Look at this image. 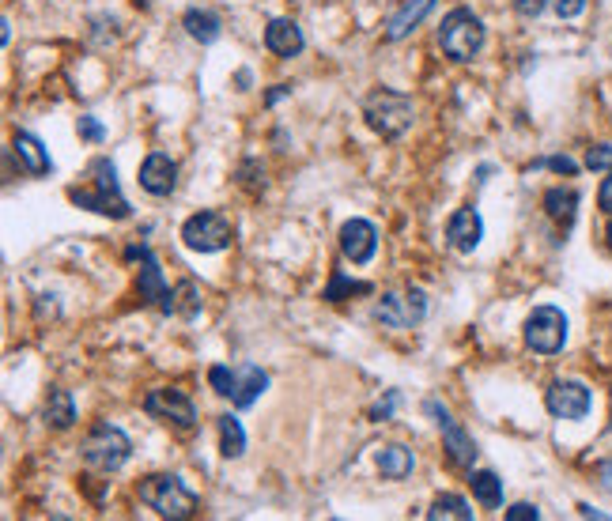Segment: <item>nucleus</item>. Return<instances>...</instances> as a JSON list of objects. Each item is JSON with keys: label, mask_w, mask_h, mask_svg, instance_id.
Here are the masks:
<instances>
[{"label": "nucleus", "mask_w": 612, "mask_h": 521, "mask_svg": "<svg viewBox=\"0 0 612 521\" xmlns=\"http://www.w3.org/2000/svg\"><path fill=\"white\" fill-rule=\"evenodd\" d=\"M12 152L27 163V174H34V178H42V174H50L53 163L50 155H46V148H42V140L31 133H16V140H12Z\"/></svg>", "instance_id": "aec40b11"}, {"label": "nucleus", "mask_w": 612, "mask_h": 521, "mask_svg": "<svg viewBox=\"0 0 612 521\" xmlns=\"http://www.w3.org/2000/svg\"><path fill=\"white\" fill-rule=\"evenodd\" d=\"M427 314V295L420 287H408L405 295H382V303L374 306V318L390 329H408L420 325Z\"/></svg>", "instance_id": "9b49d317"}, {"label": "nucleus", "mask_w": 612, "mask_h": 521, "mask_svg": "<svg viewBox=\"0 0 612 521\" xmlns=\"http://www.w3.org/2000/svg\"><path fill=\"white\" fill-rule=\"evenodd\" d=\"M284 95H291V87H288V84H276V87L269 91V95H265V106H276V102L284 99Z\"/></svg>", "instance_id": "e433bc0d"}, {"label": "nucleus", "mask_w": 612, "mask_h": 521, "mask_svg": "<svg viewBox=\"0 0 612 521\" xmlns=\"http://www.w3.org/2000/svg\"><path fill=\"white\" fill-rule=\"evenodd\" d=\"M231 219L223 212H197L182 223V242H186L193 253H220L231 246Z\"/></svg>", "instance_id": "6e6552de"}, {"label": "nucleus", "mask_w": 612, "mask_h": 521, "mask_svg": "<svg viewBox=\"0 0 612 521\" xmlns=\"http://www.w3.org/2000/svg\"><path fill=\"white\" fill-rule=\"evenodd\" d=\"M265 46H269L276 57H299L306 46L303 31H299V23L295 19H272L269 27H265Z\"/></svg>", "instance_id": "f3484780"}, {"label": "nucleus", "mask_w": 612, "mask_h": 521, "mask_svg": "<svg viewBox=\"0 0 612 521\" xmlns=\"http://www.w3.org/2000/svg\"><path fill=\"white\" fill-rule=\"evenodd\" d=\"M140 185L152 193V197H170L174 185H178V167L174 159L163 152H152L144 163H140Z\"/></svg>", "instance_id": "2eb2a0df"}, {"label": "nucleus", "mask_w": 612, "mask_h": 521, "mask_svg": "<svg viewBox=\"0 0 612 521\" xmlns=\"http://www.w3.org/2000/svg\"><path fill=\"white\" fill-rule=\"evenodd\" d=\"M208 386L216 389L220 397H231V404L235 408H250V404L265 393V386H269V374L257 367V363H242V367H216L208 370Z\"/></svg>", "instance_id": "423d86ee"}, {"label": "nucleus", "mask_w": 612, "mask_h": 521, "mask_svg": "<svg viewBox=\"0 0 612 521\" xmlns=\"http://www.w3.org/2000/svg\"><path fill=\"white\" fill-rule=\"evenodd\" d=\"M427 518L431 521H473V510L469 503L461 499V495H439L431 510H427Z\"/></svg>", "instance_id": "a878e982"}, {"label": "nucleus", "mask_w": 612, "mask_h": 521, "mask_svg": "<svg viewBox=\"0 0 612 521\" xmlns=\"http://www.w3.org/2000/svg\"><path fill=\"white\" fill-rule=\"evenodd\" d=\"M378 250V231H374L371 219H348L340 227V253L352 261V265H367Z\"/></svg>", "instance_id": "4468645a"}, {"label": "nucleus", "mask_w": 612, "mask_h": 521, "mask_svg": "<svg viewBox=\"0 0 612 521\" xmlns=\"http://www.w3.org/2000/svg\"><path fill=\"white\" fill-rule=\"evenodd\" d=\"M427 412L435 416L442 431V446H446V457H450V465H458V469H473L476 461V442L469 438V431L461 427L454 416H450V408H442L439 401H427Z\"/></svg>", "instance_id": "9d476101"}, {"label": "nucleus", "mask_w": 612, "mask_h": 521, "mask_svg": "<svg viewBox=\"0 0 612 521\" xmlns=\"http://www.w3.org/2000/svg\"><path fill=\"white\" fill-rule=\"evenodd\" d=\"M416 465V457L408 446H386V450H378V472L386 476V480H405L408 472Z\"/></svg>", "instance_id": "4be33fe9"}, {"label": "nucleus", "mask_w": 612, "mask_h": 521, "mask_svg": "<svg viewBox=\"0 0 612 521\" xmlns=\"http://www.w3.org/2000/svg\"><path fill=\"white\" fill-rule=\"evenodd\" d=\"M544 404L556 420H582L590 412V389L582 382H552Z\"/></svg>", "instance_id": "ddd939ff"}, {"label": "nucleus", "mask_w": 612, "mask_h": 521, "mask_svg": "<svg viewBox=\"0 0 612 521\" xmlns=\"http://www.w3.org/2000/svg\"><path fill=\"white\" fill-rule=\"evenodd\" d=\"M597 208L605 212V219H612V170H609V178L601 182V189H597Z\"/></svg>", "instance_id": "f704fd0d"}, {"label": "nucleus", "mask_w": 612, "mask_h": 521, "mask_svg": "<svg viewBox=\"0 0 612 521\" xmlns=\"http://www.w3.org/2000/svg\"><path fill=\"white\" fill-rule=\"evenodd\" d=\"M578 514H582V518H605V514H601V510H594V506H578Z\"/></svg>", "instance_id": "58836bf2"}, {"label": "nucleus", "mask_w": 612, "mask_h": 521, "mask_svg": "<svg viewBox=\"0 0 612 521\" xmlns=\"http://www.w3.org/2000/svg\"><path fill=\"white\" fill-rule=\"evenodd\" d=\"M68 201L76 204V208H91V212H99V216H110V219H129L133 216V208L129 201L121 197L118 189V170L114 163L99 155L95 163H91V185H76V189H68Z\"/></svg>", "instance_id": "f257e3e1"}, {"label": "nucleus", "mask_w": 612, "mask_h": 521, "mask_svg": "<svg viewBox=\"0 0 612 521\" xmlns=\"http://www.w3.org/2000/svg\"><path fill=\"white\" fill-rule=\"evenodd\" d=\"M469 488H473L476 503H480V506H488V510L503 506V480H499L495 472H488V469L473 472V469H469Z\"/></svg>", "instance_id": "412c9836"}, {"label": "nucleus", "mask_w": 612, "mask_h": 521, "mask_svg": "<svg viewBox=\"0 0 612 521\" xmlns=\"http://www.w3.org/2000/svg\"><path fill=\"white\" fill-rule=\"evenodd\" d=\"M586 167H590V170H612V148H609V144H594V148L586 152Z\"/></svg>", "instance_id": "c85d7f7f"}, {"label": "nucleus", "mask_w": 612, "mask_h": 521, "mask_svg": "<svg viewBox=\"0 0 612 521\" xmlns=\"http://www.w3.org/2000/svg\"><path fill=\"white\" fill-rule=\"evenodd\" d=\"M526 348L537 355H556L567 344V318H563L560 306H537L526 318Z\"/></svg>", "instance_id": "0eeeda50"}, {"label": "nucleus", "mask_w": 612, "mask_h": 521, "mask_svg": "<svg viewBox=\"0 0 612 521\" xmlns=\"http://www.w3.org/2000/svg\"><path fill=\"white\" fill-rule=\"evenodd\" d=\"M446 238L458 253H473L484 238V219L476 216V208H458L446 219Z\"/></svg>", "instance_id": "dca6fc26"}, {"label": "nucleus", "mask_w": 612, "mask_h": 521, "mask_svg": "<svg viewBox=\"0 0 612 521\" xmlns=\"http://www.w3.org/2000/svg\"><path fill=\"white\" fill-rule=\"evenodd\" d=\"M129 257H140V299L148 306H159L163 314H174V291L163 284V272H159V261L152 257L148 246H133Z\"/></svg>", "instance_id": "f8f14e48"}, {"label": "nucleus", "mask_w": 612, "mask_h": 521, "mask_svg": "<svg viewBox=\"0 0 612 521\" xmlns=\"http://www.w3.org/2000/svg\"><path fill=\"white\" fill-rule=\"evenodd\" d=\"M197 306H201V299H197V287L189 284V280L174 287V314H186V318H193V314H197Z\"/></svg>", "instance_id": "cd10ccee"}, {"label": "nucleus", "mask_w": 612, "mask_h": 521, "mask_svg": "<svg viewBox=\"0 0 612 521\" xmlns=\"http://www.w3.org/2000/svg\"><path fill=\"white\" fill-rule=\"evenodd\" d=\"M76 420V404H72V393L68 389H53L50 401H46V423L53 431H68Z\"/></svg>", "instance_id": "b1692460"}, {"label": "nucleus", "mask_w": 612, "mask_h": 521, "mask_svg": "<svg viewBox=\"0 0 612 521\" xmlns=\"http://www.w3.org/2000/svg\"><path fill=\"white\" fill-rule=\"evenodd\" d=\"M144 412H148L152 420L167 423V427H178V431H193V423H197V408H193V401H189L182 389H174V386L152 389V393L144 397Z\"/></svg>", "instance_id": "1a4fd4ad"}, {"label": "nucleus", "mask_w": 612, "mask_h": 521, "mask_svg": "<svg viewBox=\"0 0 612 521\" xmlns=\"http://www.w3.org/2000/svg\"><path fill=\"white\" fill-rule=\"evenodd\" d=\"M80 454H84L87 469L118 472L121 465L129 461V454H133V442H129V435H125L121 427H114V423H95V427L87 431Z\"/></svg>", "instance_id": "39448f33"}, {"label": "nucleus", "mask_w": 612, "mask_h": 521, "mask_svg": "<svg viewBox=\"0 0 612 521\" xmlns=\"http://www.w3.org/2000/svg\"><path fill=\"white\" fill-rule=\"evenodd\" d=\"M140 503H148L159 514V518H174V521H186L197 514V495L178 480V476H148V480H140Z\"/></svg>", "instance_id": "f03ea898"}, {"label": "nucleus", "mask_w": 612, "mask_h": 521, "mask_svg": "<svg viewBox=\"0 0 612 521\" xmlns=\"http://www.w3.org/2000/svg\"><path fill=\"white\" fill-rule=\"evenodd\" d=\"M533 167H552L556 174H567V178H575L578 174V163L575 159H567V155H552V159H537Z\"/></svg>", "instance_id": "c756f323"}, {"label": "nucleus", "mask_w": 612, "mask_h": 521, "mask_svg": "<svg viewBox=\"0 0 612 521\" xmlns=\"http://www.w3.org/2000/svg\"><path fill=\"white\" fill-rule=\"evenodd\" d=\"M552 8L560 19H578L586 12V0H552Z\"/></svg>", "instance_id": "7c9ffc66"}, {"label": "nucleus", "mask_w": 612, "mask_h": 521, "mask_svg": "<svg viewBox=\"0 0 612 521\" xmlns=\"http://www.w3.org/2000/svg\"><path fill=\"white\" fill-rule=\"evenodd\" d=\"M431 8H435V0H405V4L386 19V42H401V38H408V34L424 23V16L431 12Z\"/></svg>", "instance_id": "a211bd4d"}, {"label": "nucleus", "mask_w": 612, "mask_h": 521, "mask_svg": "<svg viewBox=\"0 0 612 521\" xmlns=\"http://www.w3.org/2000/svg\"><path fill=\"white\" fill-rule=\"evenodd\" d=\"M344 295H371V284H363V280H348L344 272H333V284L325 287V299L329 303H340Z\"/></svg>", "instance_id": "bb28decb"}, {"label": "nucleus", "mask_w": 612, "mask_h": 521, "mask_svg": "<svg viewBox=\"0 0 612 521\" xmlns=\"http://www.w3.org/2000/svg\"><path fill=\"white\" fill-rule=\"evenodd\" d=\"M363 118L378 136L397 140L412 125V99L401 95V91H390V87H374L371 95L363 99Z\"/></svg>", "instance_id": "7ed1b4c3"}, {"label": "nucleus", "mask_w": 612, "mask_h": 521, "mask_svg": "<svg viewBox=\"0 0 612 521\" xmlns=\"http://www.w3.org/2000/svg\"><path fill=\"white\" fill-rule=\"evenodd\" d=\"M182 27H186L189 38L201 42V46H212V42L220 38V19L212 16V12H201V8H189L186 16H182Z\"/></svg>", "instance_id": "5701e85b"}, {"label": "nucleus", "mask_w": 612, "mask_h": 521, "mask_svg": "<svg viewBox=\"0 0 612 521\" xmlns=\"http://www.w3.org/2000/svg\"><path fill=\"white\" fill-rule=\"evenodd\" d=\"M548 8V0H514V12L526 19H537Z\"/></svg>", "instance_id": "72a5a7b5"}, {"label": "nucleus", "mask_w": 612, "mask_h": 521, "mask_svg": "<svg viewBox=\"0 0 612 521\" xmlns=\"http://www.w3.org/2000/svg\"><path fill=\"white\" fill-rule=\"evenodd\" d=\"M393 404H397V393H390V397H386V404H378V408H374V420H390Z\"/></svg>", "instance_id": "c9c22d12"}, {"label": "nucleus", "mask_w": 612, "mask_h": 521, "mask_svg": "<svg viewBox=\"0 0 612 521\" xmlns=\"http://www.w3.org/2000/svg\"><path fill=\"white\" fill-rule=\"evenodd\" d=\"M216 427H220V454L227 457V461H235V457L246 454V431H242V423H238L235 416H220Z\"/></svg>", "instance_id": "393cba45"}, {"label": "nucleus", "mask_w": 612, "mask_h": 521, "mask_svg": "<svg viewBox=\"0 0 612 521\" xmlns=\"http://www.w3.org/2000/svg\"><path fill=\"white\" fill-rule=\"evenodd\" d=\"M484 38H488L484 19L469 8H454L439 27V46L450 61H473L476 53L484 50Z\"/></svg>", "instance_id": "20e7f679"}, {"label": "nucleus", "mask_w": 612, "mask_h": 521, "mask_svg": "<svg viewBox=\"0 0 612 521\" xmlns=\"http://www.w3.org/2000/svg\"><path fill=\"white\" fill-rule=\"evenodd\" d=\"M544 212L552 223H560V227H571L578 216V193L571 185H552L548 193H544Z\"/></svg>", "instance_id": "6ab92c4d"}, {"label": "nucleus", "mask_w": 612, "mask_h": 521, "mask_svg": "<svg viewBox=\"0 0 612 521\" xmlns=\"http://www.w3.org/2000/svg\"><path fill=\"white\" fill-rule=\"evenodd\" d=\"M537 518H541V510L533 503H514L507 510V521H537Z\"/></svg>", "instance_id": "473e14b6"}, {"label": "nucleus", "mask_w": 612, "mask_h": 521, "mask_svg": "<svg viewBox=\"0 0 612 521\" xmlns=\"http://www.w3.org/2000/svg\"><path fill=\"white\" fill-rule=\"evenodd\" d=\"M80 136L84 140H91V144H102V136H106V129L99 125V118H91V114H84L80 118Z\"/></svg>", "instance_id": "2f4dec72"}, {"label": "nucleus", "mask_w": 612, "mask_h": 521, "mask_svg": "<svg viewBox=\"0 0 612 521\" xmlns=\"http://www.w3.org/2000/svg\"><path fill=\"white\" fill-rule=\"evenodd\" d=\"M597 476H601V484L612 491V465H601V472H597Z\"/></svg>", "instance_id": "4c0bfd02"}]
</instances>
